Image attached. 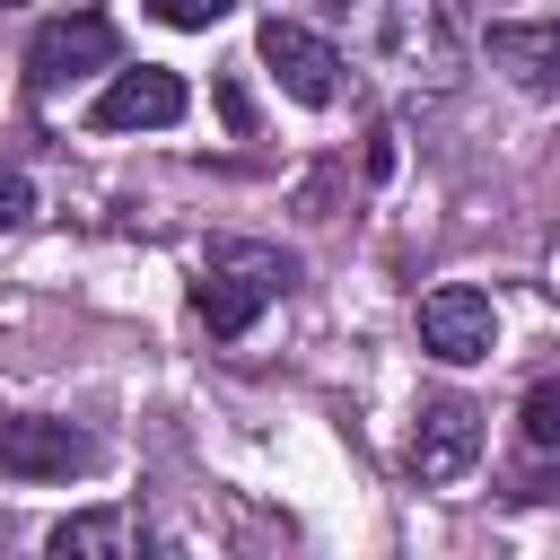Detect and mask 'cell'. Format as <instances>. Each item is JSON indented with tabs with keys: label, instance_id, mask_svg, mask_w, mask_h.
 <instances>
[{
	"label": "cell",
	"instance_id": "cell-1",
	"mask_svg": "<svg viewBox=\"0 0 560 560\" xmlns=\"http://www.w3.org/2000/svg\"><path fill=\"white\" fill-rule=\"evenodd\" d=\"M298 262L280 245H254V236H219L201 254V280H192V315L210 324V341H245L280 298H289Z\"/></svg>",
	"mask_w": 560,
	"mask_h": 560
},
{
	"label": "cell",
	"instance_id": "cell-2",
	"mask_svg": "<svg viewBox=\"0 0 560 560\" xmlns=\"http://www.w3.org/2000/svg\"><path fill=\"white\" fill-rule=\"evenodd\" d=\"M472 455H481V411H472L464 394H429V402L411 411V438H402L411 481H464Z\"/></svg>",
	"mask_w": 560,
	"mask_h": 560
},
{
	"label": "cell",
	"instance_id": "cell-3",
	"mask_svg": "<svg viewBox=\"0 0 560 560\" xmlns=\"http://www.w3.org/2000/svg\"><path fill=\"white\" fill-rule=\"evenodd\" d=\"M114 26L96 18V9H70V18H44L35 26V44H26V79L35 88H70V79H88V70H114Z\"/></svg>",
	"mask_w": 560,
	"mask_h": 560
},
{
	"label": "cell",
	"instance_id": "cell-4",
	"mask_svg": "<svg viewBox=\"0 0 560 560\" xmlns=\"http://www.w3.org/2000/svg\"><path fill=\"white\" fill-rule=\"evenodd\" d=\"M262 70L298 96V105H332L341 96V52L315 35V26H298V18H262Z\"/></svg>",
	"mask_w": 560,
	"mask_h": 560
},
{
	"label": "cell",
	"instance_id": "cell-5",
	"mask_svg": "<svg viewBox=\"0 0 560 560\" xmlns=\"http://www.w3.org/2000/svg\"><path fill=\"white\" fill-rule=\"evenodd\" d=\"M490 341H499V315H490V298H481V289L446 280V289H429V298H420V350H429V359L472 368V359H490Z\"/></svg>",
	"mask_w": 560,
	"mask_h": 560
},
{
	"label": "cell",
	"instance_id": "cell-6",
	"mask_svg": "<svg viewBox=\"0 0 560 560\" xmlns=\"http://www.w3.org/2000/svg\"><path fill=\"white\" fill-rule=\"evenodd\" d=\"M184 79L175 70H158V61H140V70H114V88L88 105V122L96 131H166V122H184Z\"/></svg>",
	"mask_w": 560,
	"mask_h": 560
},
{
	"label": "cell",
	"instance_id": "cell-7",
	"mask_svg": "<svg viewBox=\"0 0 560 560\" xmlns=\"http://www.w3.org/2000/svg\"><path fill=\"white\" fill-rule=\"evenodd\" d=\"M96 464V446L70 429V420H0V472H18V481H70V472H88Z\"/></svg>",
	"mask_w": 560,
	"mask_h": 560
},
{
	"label": "cell",
	"instance_id": "cell-8",
	"mask_svg": "<svg viewBox=\"0 0 560 560\" xmlns=\"http://www.w3.org/2000/svg\"><path fill=\"white\" fill-rule=\"evenodd\" d=\"M490 61L516 88L560 96V18H508V26H490Z\"/></svg>",
	"mask_w": 560,
	"mask_h": 560
},
{
	"label": "cell",
	"instance_id": "cell-9",
	"mask_svg": "<svg viewBox=\"0 0 560 560\" xmlns=\"http://www.w3.org/2000/svg\"><path fill=\"white\" fill-rule=\"evenodd\" d=\"M44 551H52V560H96V551H149V525H140V508H79V516H61V525L44 534Z\"/></svg>",
	"mask_w": 560,
	"mask_h": 560
},
{
	"label": "cell",
	"instance_id": "cell-10",
	"mask_svg": "<svg viewBox=\"0 0 560 560\" xmlns=\"http://www.w3.org/2000/svg\"><path fill=\"white\" fill-rule=\"evenodd\" d=\"M385 52L402 70H446L455 61V44H446V26H438L429 0H385Z\"/></svg>",
	"mask_w": 560,
	"mask_h": 560
},
{
	"label": "cell",
	"instance_id": "cell-11",
	"mask_svg": "<svg viewBox=\"0 0 560 560\" xmlns=\"http://www.w3.org/2000/svg\"><path fill=\"white\" fill-rule=\"evenodd\" d=\"M516 429H525V446H560V376H542L534 394H525V411H516Z\"/></svg>",
	"mask_w": 560,
	"mask_h": 560
},
{
	"label": "cell",
	"instance_id": "cell-12",
	"mask_svg": "<svg viewBox=\"0 0 560 560\" xmlns=\"http://www.w3.org/2000/svg\"><path fill=\"white\" fill-rule=\"evenodd\" d=\"M149 9H158L166 26H184V35H192V26H219V18L236 9V0H149Z\"/></svg>",
	"mask_w": 560,
	"mask_h": 560
},
{
	"label": "cell",
	"instance_id": "cell-13",
	"mask_svg": "<svg viewBox=\"0 0 560 560\" xmlns=\"http://www.w3.org/2000/svg\"><path fill=\"white\" fill-rule=\"evenodd\" d=\"M26 219H35V184L18 166H0V228H26Z\"/></svg>",
	"mask_w": 560,
	"mask_h": 560
},
{
	"label": "cell",
	"instance_id": "cell-14",
	"mask_svg": "<svg viewBox=\"0 0 560 560\" xmlns=\"http://www.w3.org/2000/svg\"><path fill=\"white\" fill-rule=\"evenodd\" d=\"M0 9H9V0H0Z\"/></svg>",
	"mask_w": 560,
	"mask_h": 560
}]
</instances>
